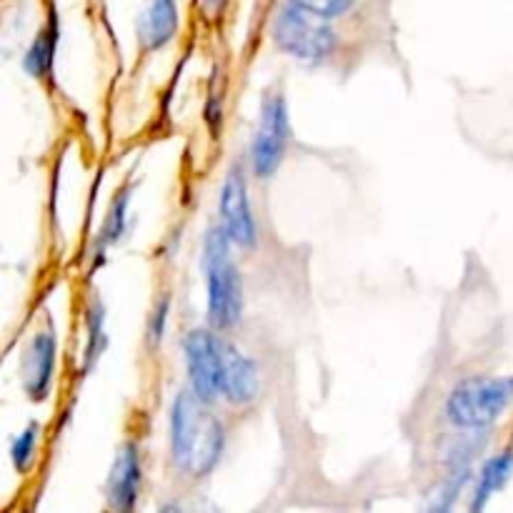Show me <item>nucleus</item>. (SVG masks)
I'll list each match as a JSON object with an SVG mask.
<instances>
[{
  "instance_id": "2eb2a0df",
  "label": "nucleus",
  "mask_w": 513,
  "mask_h": 513,
  "mask_svg": "<svg viewBox=\"0 0 513 513\" xmlns=\"http://www.w3.org/2000/svg\"><path fill=\"white\" fill-rule=\"evenodd\" d=\"M108 348L106 333V306L98 296L91 298L86 308V346H83V371L91 373L96 363L101 361Z\"/></svg>"
},
{
  "instance_id": "1a4fd4ad",
  "label": "nucleus",
  "mask_w": 513,
  "mask_h": 513,
  "mask_svg": "<svg viewBox=\"0 0 513 513\" xmlns=\"http://www.w3.org/2000/svg\"><path fill=\"white\" fill-rule=\"evenodd\" d=\"M143 488V456L136 441H126L118 448L108 471L106 498L113 511H133Z\"/></svg>"
},
{
  "instance_id": "f8f14e48",
  "label": "nucleus",
  "mask_w": 513,
  "mask_h": 513,
  "mask_svg": "<svg viewBox=\"0 0 513 513\" xmlns=\"http://www.w3.org/2000/svg\"><path fill=\"white\" fill-rule=\"evenodd\" d=\"M513 476V448H506V451H498L493 456H488L486 461L481 463L478 473L473 476L471 486V503L468 508L471 511H483L488 506L493 496L498 491L506 488V483L511 481Z\"/></svg>"
},
{
  "instance_id": "ddd939ff",
  "label": "nucleus",
  "mask_w": 513,
  "mask_h": 513,
  "mask_svg": "<svg viewBox=\"0 0 513 513\" xmlns=\"http://www.w3.org/2000/svg\"><path fill=\"white\" fill-rule=\"evenodd\" d=\"M58 41H61V21H58L56 11H51L48 13L46 26L38 31V36L33 38L28 51L23 53V71L31 78H36V81H43V78L51 76L53 63H56Z\"/></svg>"
},
{
  "instance_id": "9d476101",
  "label": "nucleus",
  "mask_w": 513,
  "mask_h": 513,
  "mask_svg": "<svg viewBox=\"0 0 513 513\" xmlns=\"http://www.w3.org/2000/svg\"><path fill=\"white\" fill-rule=\"evenodd\" d=\"M261 396V371L251 356L236 343L226 341V363H223V401L236 408H246Z\"/></svg>"
},
{
  "instance_id": "a211bd4d",
  "label": "nucleus",
  "mask_w": 513,
  "mask_h": 513,
  "mask_svg": "<svg viewBox=\"0 0 513 513\" xmlns=\"http://www.w3.org/2000/svg\"><path fill=\"white\" fill-rule=\"evenodd\" d=\"M298 6L308 8V11L318 13L323 18H338L353 6V0H293Z\"/></svg>"
},
{
  "instance_id": "20e7f679",
  "label": "nucleus",
  "mask_w": 513,
  "mask_h": 513,
  "mask_svg": "<svg viewBox=\"0 0 513 513\" xmlns=\"http://www.w3.org/2000/svg\"><path fill=\"white\" fill-rule=\"evenodd\" d=\"M331 18H323L308 8L288 0L273 21V41L286 56L301 63H321L336 51V33Z\"/></svg>"
},
{
  "instance_id": "423d86ee",
  "label": "nucleus",
  "mask_w": 513,
  "mask_h": 513,
  "mask_svg": "<svg viewBox=\"0 0 513 513\" xmlns=\"http://www.w3.org/2000/svg\"><path fill=\"white\" fill-rule=\"evenodd\" d=\"M288 141H291V118L283 93H268L261 103L258 128L251 141V173L256 178L276 176L286 158Z\"/></svg>"
},
{
  "instance_id": "6e6552de",
  "label": "nucleus",
  "mask_w": 513,
  "mask_h": 513,
  "mask_svg": "<svg viewBox=\"0 0 513 513\" xmlns=\"http://www.w3.org/2000/svg\"><path fill=\"white\" fill-rule=\"evenodd\" d=\"M56 363L58 333L53 321H48L46 326L33 333L31 343H28L26 353L21 358V366H18L23 391L33 403H43L51 396L53 381H56Z\"/></svg>"
},
{
  "instance_id": "9b49d317",
  "label": "nucleus",
  "mask_w": 513,
  "mask_h": 513,
  "mask_svg": "<svg viewBox=\"0 0 513 513\" xmlns=\"http://www.w3.org/2000/svg\"><path fill=\"white\" fill-rule=\"evenodd\" d=\"M181 26L176 0H148L138 16V46L143 53H156L176 38Z\"/></svg>"
},
{
  "instance_id": "f257e3e1",
  "label": "nucleus",
  "mask_w": 513,
  "mask_h": 513,
  "mask_svg": "<svg viewBox=\"0 0 513 513\" xmlns=\"http://www.w3.org/2000/svg\"><path fill=\"white\" fill-rule=\"evenodd\" d=\"M226 423L191 388H181L168 416V451L178 473L191 481L208 478L226 451Z\"/></svg>"
},
{
  "instance_id": "7ed1b4c3",
  "label": "nucleus",
  "mask_w": 513,
  "mask_h": 513,
  "mask_svg": "<svg viewBox=\"0 0 513 513\" xmlns=\"http://www.w3.org/2000/svg\"><path fill=\"white\" fill-rule=\"evenodd\" d=\"M513 403V373L508 376H466L448 391L443 418L456 431L483 433Z\"/></svg>"
},
{
  "instance_id": "f3484780",
  "label": "nucleus",
  "mask_w": 513,
  "mask_h": 513,
  "mask_svg": "<svg viewBox=\"0 0 513 513\" xmlns=\"http://www.w3.org/2000/svg\"><path fill=\"white\" fill-rule=\"evenodd\" d=\"M168 316H171V296H168V293H163V296H158L156 306H153L151 316H148L146 338L153 348L161 346L163 338H166Z\"/></svg>"
},
{
  "instance_id": "f03ea898",
  "label": "nucleus",
  "mask_w": 513,
  "mask_h": 513,
  "mask_svg": "<svg viewBox=\"0 0 513 513\" xmlns=\"http://www.w3.org/2000/svg\"><path fill=\"white\" fill-rule=\"evenodd\" d=\"M231 236L221 223L211 226L203 238L201 268L206 278L208 323L216 331H231L243 318V276L233 261Z\"/></svg>"
},
{
  "instance_id": "0eeeda50",
  "label": "nucleus",
  "mask_w": 513,
  "mask_h": 513,
  "mask_svg": "<svg viewBox=\"0 0 513 513\" xmlns=\"http://www.w3.org/2000/svg\"><path fill=\"white\" fill-rule=\"evenodd\" d=\"M218 223L226 228L238 248H253L258 243V223L253 216L248 178L241 163H233L223 178L218 196Z\"/></svg>"
},
{
  "instance_id": "39448f33",
  "label": "nucleus",
  "mask_w": 513,
  "mask_h": 513,
  "mask_svg": "<svg viewBox=\"0 0 513 513\" xmlns=\"http://www.w3.org/2000/svg\"><path fill=\"white\" fill-rule=\"evenodd\" d=\"M183 363H186L188 388L201 401L216 403L223 398V363H226V338L221 331L196 326L183 336Z\"/></svg>"
},
{
  "instance_id": "dca6fc26",
  "label": "nucleus",
  "mask_w": 513,
  "mask_h": 513,
  "mask_svg": "<svg viewBox=\"0 0 513 513\" xmlns=\"http://www.w3.org/2000/svg\"><path fill=\"white\" fill-rule=\"evenodd\" d=\"M41 423L31 421L16 438L11 441V461L13 468L18 473H28V468L33 466L36 461V453H38V443H41Z\"/></svg>"
},
{
  "instance_id": "4468645a",
  "label": "nucleus",
  "mask_w": 513,
  "mask_h": 513,
  "mask_svg": "<svg viewBox=\"0 0 513 513\" xmlns=\"http://www.w3.org/2000/svg\"><path fill=\"white\" fill-rule=\"evenodd\" d=\"M133 188L131 186H123L118 188L116 198H113L111 208L106 213V221H103L101 231H98L96 238V248H93V256L101 258L106 256V251L111 246H116L128 231V206H131V196H133Z\"/></svg>"
}]
</instances>
